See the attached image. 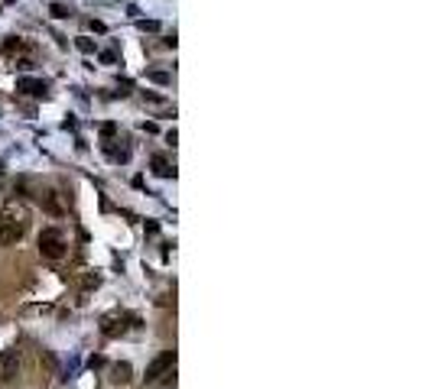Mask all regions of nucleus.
Here are the masks:
<instances>
[{"mask_svg":"<svg viewBox=\"0 0 432 389\" xmlns=\"http://www.w3.org/2000/svg\"><path fill=\"white\" fill-rule=\"evenodd\" d=\"M26 227H30V214H26L23 205H16V201L0 205V244H16V240H23Z\"/></svg>","mask_w":432,"mask_h":389,"instance_id":"f257e3e1","label":"nucleus"},{"mask_svg":"<svg viewBox=\"0 0 432 389\" xmlns=\"http://www.w3.org/2000/svg\"><path fill=\"white\" fill-rule=\"evenodd\" d=\"M39 253L49 259L65 256V237H62V230H55V227L43 230V234H39Z\"/></svg>","mask_w":432,"mask_h":389,"instance_id":"f03ea898","label":"nucleus"},{"mask_svg":"<svg viewBox=\"0 0 432 389\" xmlns=\"http://www.w3.org/2000/svg\"><path fill=\"white\" fill-rule=\"evenodd\" d=\"M172 366H176V351H162L160 357H156L153 363L147 366V383H156V380H160V376H166V373H170Z\"/></svg>","mask_w":432,"mask_h":389,"instance_id":"7ed1b4c3","label":"nucleus"},{"mask_svg":"<svg viewBox=\"0 0 432 389\" xmlns=\"http://www.w3.org/2000/svg\"><path fill=\"white\" fill-rule=\"evenodd\" d=\"M16 373H20V351H4V357H0V380L10 383L16 380Z\"/></svg>","mask_w":432,"mask_h":389,"instance_id":"20e7f679","label":"nucleus"},{"mask_svg":"<svg viewBox=\"0 0 432 389\" xmlns=\"http://www.w3.org/2000/svg\"><path fill=\"white\" fill-rule=\"evenodd\" d=\"M16 91L36 94V98H43V94L49 91V84H46V81H39V78H20V81H16Z\"/></svg>","mask_w":432,"mask_h":389,"instance_id":"39448f33","label":"nucleus"},{"mask_svg":"<svg viewBox=\"0 0 432 389\" xmlns=\"http://www.w3.org/2000/svg\"><path fill=\"white\" fill-rule=\"evenodd\" d=\"M39 201H43V208H46L49 214H65V205H62L59 191H43V195H39Z\"/></svg>","mask_w":432,"mask_h":389,"instance_id":"423d86ee","label":"nucleus"},{"mask_svg":"<svg viewBox=\"0 0 432 389\" xmlns=\"http://www.w3.org/2000/svg\"><path fill=\"white\" fill-rule=\"evenodd\" d=\"M117 143H121V146H114V140H111V143H104V150H108V156L114 162H127V159H131V150L123 146V140H117Z\"/></svg>","mask_w":432,"mask_h":389,"instance_id":"0eeeda50","label":"nucleus"},{"mask_svg":"<svg viewBox=\"0 0 432 389\" xmlns=\"http://www.w3.org/2000/svg\"><path fill=\"white\" fill-rule=\"evenodd\" d=\"M153 169H156V176H162V179L176 176V169L170 166V159H166V156H153Z\"/></svg>","mask_w":432,"mask_h":389,"instance_id":"6e6552de","label":"nucleus"},{"mask_svg":"<svg viewBox=\"0 0 432 389\" xmlns=\"http://www.w3.org/2000/svg\"><path fill=\"white\" fill-rule=\"evenodd\" d=\"M111 380H114V383H127V380H131V363H117Z\"/></svg>","mask_w":432,"mask_h":389,"instance_id":"1a4fd4ad","label":"nucleus"},{"mask_svg":"<svg viewBox=\"0 0 432 389\" xmlns=\"http://www.w3.org/2000/svg\"><path fill=\"white\" fill-rule=\"evenodd\" d=\"M72 10L65 7V4H52V16H69Z\"/></svg>","mask_w":432,"mask_h":389,"instance_id":"9d476101","label":"nucleus"},{"mask_svg":"<svg viewBox=\"0 0 432 389\" xmlns=\"http://www.w3.org/2000/svg\"><path fill=\"white\" fill-rule=\"evenodd\" d=\"M78 49H82V52H94V43L92 39H78Z\"/></svg>","mask_w":432,"mask_h":389,"instance_id":"9b49d317","label":"nucleus"},{"mask_svg":"<svg viewBox=\"0 0 432 389\" xmlns=\"http://www.w3.org/2000/svg\"><path fill=\"white\" fill-rule=\"evenodd\" d=\"M20 49H23V43H20V39H10V43H7V52H20Z\"/></svg>","mask_w":432,"mask_h":389,"instance_id":"f8f14e48","label":"nucleus"},{"mask_svg":"<svg viewBox=\"0 0 432 389\" xmlns=\"http://www.w3.org/2000/svg\"><path fill=\"white\" fill-rule=\"evenodd\" d=\"M150 78H153V81H162V84L170 81V75H166V72H150Z\"/></svg>","mask_w":432,"mask_h":389,"instance_id":"ddd939ff","label":"nucleus"}]
</instances>
